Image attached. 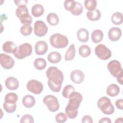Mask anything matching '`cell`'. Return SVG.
I'll return each instance as SVG.
<instances>
[{
  "instance_id": "cell-16",
  "label": "cell",
  "mask_w": 123,
  "mask_h": 123,
  "mask_svg": "<svg viewBox=\"0 0 123 123\" xmlns=\"http://www.w3.org/2000/svg\"><path fill=\"white\" fill-rule=\"evenodd\" d=\"M5 84L8 89L16 90L19 86V81L14 77H9L6 79Z\"/></svg>"
},
{
  "instance_id": "cell-21",
  "label": "cell",
  "mask_w": 123,
  "mask_h": 123,
  "mask_svg": "<svg viewBox=\"0 0 123 123\" xmlns=\"http://www.w3.org/2000/svg\"><path fill=\"white\" fill-rule=\"evenodd\" d=\"M44 12V8L39 4H37L33 6L31 9L32 14L35 17L41 16Z\"/></svg>"
},
{
  "instance_id": "cell-2",
  "label": "cell",
  "mask_w": 123,
  "mask_h": 123,
  "mask_svg": "<svg viewBox=\"0 0 123 123\" xmlns=\"http://www.w3.org/2000/svg\"><path fill=\"white\" fill-rule=\"evenodd\" d=\"M69 99L65 109L66 115L70 119H74L77 116V110L83 100L82 95L79 92L74 91L70 94Z\"/></svg>"
},
{
  "instance_id": "cell-10",
  "label": "cell",
  "mask_w": 123,
  "mask_h": 123,
  "mask_svg": "<svg viewBox=\"0 0 123 123\" xmlns=\"http://www.w3.org/2000/svg\"><path fill=\"white\" fill-rule=\"evenodd\" d=\"M26 87L28 91L36 95L40 94L43 89L42 84L40 82L35 79L29 81L27 83Z\"/></svg>"
},
{
  "instance_id": "cell-26",
  "label": "cell",
  "mask_w": 123,
  "mask_h": 123,
  "mask_svg": "<svg viewBox=\"0 0 123 123\" xmlns=\"http://www.w3.org/2000/svg\"><path fill=\"white\" fill-rule=\"evenodd\" d=\"M47 21L49 25H58L59 22V18L56 14L51 12L48 14L47 16Z\"/></svg>"
},
{
  "instance_id": "cell-8",
  "label": "cell",
  "mask_w": 123,
  "mask_h": 123,
  "mask_svg": "<svg viewBox=\"0 0 123 123\" xmlns=\"http://www.w3.org/2000/svg\"><path fill=\"white\" fill-rule=\"evenodd\" d=\"M43 102L51 112H55L59 109L60 106L58 99L52 95L45 96L43 99Z\"/></svg>"
},
{
  "instance_id": "cell-25",
  "label": "cell",
  "mask_w": 123,
  "mask_h": 123,
  "mask_svg": "<svg viewBox=\"0 0 123 123\" xmlns=\"http://www.w3.org/2000/svg\"><path fill=\"white\" fill-rule=\"evenodd\" d=\"M48 61L52 63H57L61 60V55L57 51H52L49 54L48 56Z\"/></svg>"
},
{
  "instance_id": "cell-23",
  "label": "cell",
  "mask_w": 123,
  "mask_h": 123,
  "mask_svg": "<svg viewBox=\"0 0 123 123\" xmlns=\"http://www.w3.org/2000/svg\"><path fill=\"white\" fill-rule=\"evenodd\" d=\"M91 37L94 43H98L102 41L103 37V33L101 30L96 29L93 31Z\"/></svg>"
},
{
  "instance_id": "cell-30",
  "label": "cell",
  "mask_w": 123,
  "mask_h": 123,
  "mask_svg": "<svg viewBox=\"0 0 123 123\" xmlns=\"http://www.w3.org/2000/svg\"><path fill=\"white\" fill-rule=\"evenodd\" d=\"M111 22L116 25H120L123 22V14L120 12H115L111 16Z\"/></svg>"
},
{
  "instance_id": "cell-4",
  "label": "cell",
  "mask_w": 123,
  "mask_h": 123,
  "mask_svg": "<svg viewBox=\"0 0 123 123\" xmlns=\"http://www.w3.org/2000/svg\"><path fill=\"white\" fill-rule=\"evenodd\" d=\"M49 42L52 47L57 49L64 48L68 44L67 37L60 33L51 35L49 38Z\"/></svg>"
},
{
  "instance_id": "cell-12",
  "label": "cell",
  "mask_w": 123,
  "mask_h": 123,
  "mask_svg": "<svg viewBox=\"0 0 123 123\" xmlns=\"http://www.w3.org/2000/svg\"><path fill=\"white\" fill-rule=\"evenodd\" d=\"M0 63L1 66L5 69H10L14 65V61L10 56L4 53L0 55Z\"/></svg>"
},
{
  "instance_id": "cell-7",
  "label": "cell",
  "mask_w": 123,
  "mask_h": 123,
  "mask_svg": "<svg viewBox=\"0 0 123 123\" xmlns=\"http://www.w3.org/2000/svg\"><path fill=\"white\" fill-rule=\"evenodd\" d=\"M32 47L29 43H25L18 47L16 51L13 53V55L18 59H23L32 54Z\"/></svg>"
},
{
  "instance_id": "cell-18",
  "label": "cell",
  "mask_w": 123,
  "mask_h": 123,
  "mask_svg": "<svg viewBox=\"0 0 123 123\" xmlns=\"http://www.w3.org/2000/svg\"><path fill=\"white\" fill-rule=\"evenodd\" d=\"M16 45L12 41H8L5 42L2 46V49L4 51L9 53H14L17 50Z\"/></svg>"
},
{
  "instance_id": "cell-11",
  "label": "cell",
  "mask_w": 123,
  "mask_h": 123,
  "mask_svg": "<svg viewBox=\"0 0 123 123\" xmlns=\"http://www.w3.org/2000/svg\"><path fill=\"white\" fill-rule=\"evenodd\" d=\"M34 29L35 34L39 37L44 36L48 31V28L45 23L41 20H38L35 22Z\"/></svg>"
},
{
  "instance_id": "cell-33",
  "label": "cell",
  "mask_w": 123,
  "mask_h": 123,
  "mask_svg": "<svg viewBox=\"0 0 123 123\" xmlns=\"http://www.w3.org/2000/svg\"><path fill=\"white\" fill-rule=\"evenodd\" d=\"M97 1L95 0H86L84 1L85 7L88 11L94 10L97 5Z\"/></svg>"
},
{
  "instance_id": "cell-37",
  "label": "cell",
  "mask_w": 123,
  "mask_h": 123,
  "mask_svg": "<svg viewBox=\"0 0 123 123\" xmlns=\"http://www.w3.org/2000/svg\"><path fill=\"white\" fill-rule=\"evenodd\" d=\"M67 117L63 112L57 114L55 117L56 121L58 123H64L67 121Z\"/></svg>"
},
{
  "instance_id": "cell-35",
  "label": "cell",
  "mask_w": 123,
  "mask_h": 123,
  "mask_svg": "<svg viewBox=\"0 0 123 123\" xmlns=\"http://www.w3.org/2000/svg\"><path fill=\"white\" fill-rule=\"evenodd\" d=\"M33 30V28L30 25H25L21 26L20 28V32L24 36L30 35Z\"/></svg>"
},
{
  "instance_id": "cell-27",
  "label": "cell",
  "mask_w": 123,
  "mask_h": 123,
  "mask_svg": "<svg viewBox=\"0 0 123 123\" xmlns=\"http://www.w3.org/2000/svg\"><path fill=\"white\" fill-rule=\"evenodd\" d=\"M83 11V7L81 3L75 1L72 9L70 11L71 13L74 15H79Z\"/></svg>"
},
{
  "instance_id": "cell-17",
  "label": "cell",
  "mask_w": 123,
  "mask_h": 123,
  "mask_svg": "<svg viewBox=\"0 0 123 123\" xmlns=\"http://www.w3.org/2000/svg\"><path fill=\"white\" fill-rule=\"evenodd\" d=\"M77 37L79 41L86 42L89 39V32L87 29L81 28L77 32Z\"/></svg>"
},
{
  "instance_id": "cell-43",
  "label": "cell",
  "mask_w": 123,
  "mask_h": 123,
  "mask_svg": "<svg viewBox=\"0 0 123 123\" xmlns=\"http://www.w3.org/2000/svg\"><path fill=\"white\" fill-rule=\"evenodd\" d=\"M123 118H118L116 119V121H115V123H123Z\"/></svg>"
},
{
  "instance_id": "cell-32",
  "label": "cell",
  "mask_w": 123,
  "mask_h": 123,
  "mask_svg": "<svg viewBox=\"0 0 123 123\" xmlns=\"http://www.w3.org/2000/svg\"><path fill=\"white\" fill-rule=\"evenodd\" d=\"M74 90L75 88L73 86L71 85H68L66 86L63 88L62 92V96L65 98H69L70 94L74 92Z\"/></svg>"
},
{
  "instance_id": "cell-15",
  "label": "cell",
  "mask_w": 123,
  "mask_h": 123,
  "mask_svg": "<svg viewBox=\"0 0 123 123\" xmlns=\"http://www.w3.org/2000/svg\"><path fill=\"white\" fill-rule=\"evenodd\" d=\"M122 36L121 29L118 27H112L108 32V37L112 41L118 40Z\"/></svg>"
},
{
  "instance_id": "cell-19",
  "label": "cell",
  "mask_w": 123,
  "mask_h": 123,
  "mask_svg": "<svg viewBox=\"0 0 123 123\" xmlns=\"http://www.w3.org/2000/svg\"><path fill=\"white\" fill-rule=\"evenodd\" d=\"M36 103L35 98L30 95H27L24 97L22 99V103L27 108H30L33 107Z\"/></svg>"
},
{
  "instance_id": "cell-14",
  "label": "cell",
  "mask_w": 123,
  "mask_h": 123,
  "mask_svg": "<svg viewBox=\"0 0 123 123\" xmlns=\"http://www.w3.org/2000/svg\"><path fill=\"white\" fill-rule=\"evenodd\" d=\"M35 49L36 53L37 55H44L47 52L48 49V44L44 41H38L36 43L35 46Z\"/></svg>"
},
{
  "instance_id": "cell-40",
  "label": "cell",
  "mask_w": 123,
  "mask_h": 123,
  "mask_svg": "<svg viewBox=\"0 0 123 123\" xmlns=\"http://www.w3.org/2000/svg\"><path fill=\"white\" fill-rule=\"evenodd\" d=\"M123 99H119L118 100H117L115 102V105L116 106V107L122 110L123 109Z\"/></svg>"
},
{
  "instance_id": "cell-24",
  "label": "cell",
  "mask_w": 123,
  "mask_h": 123,
  "mask_svg": "<svg viewBox=\"0 0 123 123\" xmlns=\"http://www.w3.org/2000/svg\"><path fill=\"white\" fill-rule=\"evenodd\" d=\"M75 49L74 45L72 44L70 45L68 49L67 50L64 59L66 61L72 60L75 55Z\"/></svg>"
},
{
  "instance_id": "cell-22",
  "label": "cell",
  "mask_w": 123,
  "mask_h": 123,
  "mask_svg": "<svg viewBox=\"0 0 123 123\" xmlns=\"http://www.w3.org/2000/svg\"><path fill=\"white\" fill-rule=\"evenodd\" d=\"M86 17L87 19L90 21H98L100 19L101 17V12L98 9L88 11L86 13Z\"/></svg>"
},
{
  "instance_id": "cell-3",
  "label": "cell",
  "mask_w": 123,
  "mask_h": 123,
  "mask_svg": "<svg viewBox=\"0 0 123 123\" xmlns=\"http://www.w3.org/2000/svg\"><path fill=\"white\" fill-rule=\"evenodd\" d=\"M107 68L111 74L116 78L118 82L123 85V71L120 62L117 60H112L108 64Z\"/></svg>"
},
{
  "instance_id": "cell-29",
  "label": "cell",
  "mask_w": 123,
  "mask_h": 123,
  "mask_svg": "<svg viewBox=\"0 0 123 123\" xmlns=\"http://www.w3.org/2000/svg\"><path fill=\"white\" fill-rule=\"evenodd\" d=\"M78 52L79 55L82 57H87L90 55L91 49L87 45H83L79 47Z\"/></svg>"
},
{
  "instance_id": "cell-9",
  "label": "cell",
  "mask_w": 123,
  "mask_h": 123,
  "mask_svg": "<svg viewBox=\"0 0 123 123\" xmlns=\"http://www.w3.org/2000/svg\"><path fill=\"white\" fill-rule=\"evenodd\" d=\"M95 52L98 57L102 60H107L111 56V50L102 44H98L96 47Z\"/></svg>"
},
{
  "instance_id": "cell-39",
  "label": "cell",
  "mask_w": 123,
  "mask_h": 123,
  "mask_svg": "<svg viewBox=\"0 0 123 123\" xmlns=\"http://www.w3.org/2000/svg\"><path fill=\"white\" fill-rule=\"evenodd\" d=\"M93 122L92 118L88 115H85L82 118V123H93Z\"/></svg>"
},
{
  "instance_id": "cell-36",
  "label": "cell",
  "mask_w": 123,
  "mask_h": 123,
  "mask_svg": "<svg viewBox=\"0 0 123 123\" xmlns=\"http://www.w3.org/2000/svg\"><path fill=\"white\" fill-rule=\"evenodd\" d=\"M34 120L33 117L29 114H25L21 119L20 123H33Z\"/></svg>"
},
{
  "instance_id": "cell-13",
  "label": "cell",
  "mask_w": 123,
  "mask_h": 123,
  "mask_svg": "<svg viewBox=\"0 0 123 123\" xmlns=\"http://www.w3.org/2000/svg\"><path fill=\"white\" fill-rule=\"evenodd\" d=\"M85 77L84 73L80 70H75L73 71L70 74L71 80L77 84L83 82Z\"/></svg>"
},
{
  "instance_id": "cell-34",
  "label": "cell",
  "mask_w": 123,
  "mask_h": 123,
  "mask_svg": "<svg viewBox=\"0 0 123 123\" xmlns=\"http://www.w3.org/2000/svg\"><path fill=\"white\" fill-rule=\"evenodd\" d=\"M4 110L8 113H13L16 109V103H11L4 102L3 105Z\"/></svg>"
},
{
  "instance_id": "cell-28",
  "label": "cell",
  "mask_w": 123,
  "mask_h": 123,
  "mask_svg": "<svg viewBox=\"0 0 123 123\" xmlns=\"http://www.w3.org/2000/svg\"><path fill=\"white\" fill-rule=\"evenodd\" d=\"M34 65L37 70H42L46 67L47 62L44 59L39 58L35 60L34 62Z\"/></svg>"
},
{
  "instance_id": "cell-20",
  "label": "cell",
  "mask_w": 123,
  "mask_h": 123,
  "mask_svg": "<svg viewBox=\"0 0 123 123\" xmlns=\"http://www.w3.org/2000/svg\"><path fill=\"white\" fill-rule=\"evenodd\" d=\"M120 92L119 87L115 84L110 85L107 88L106 93L110 97H115L119 94Z\"/></svg>"
},
{
  "instance_id": "cell-5",
  "label": "cell",
  "mask_w": 123,
  "mask_h": 123,
  "mask_svg": "<svg viewBox=\"0 0 123 123\" xmlns=\"http://www.w3.org/2000/svg\"><path fill=\"white\" fill-rule=\"evenodd\" d=\"M16 15L19 18L21 23L24 25H30L32 23V18L30 15L26 5L18 6L16 10Z\"/></svg>"
},
{
  "instance_id": "cell-41",
  "label": "cell",
  "mask_w": 123,
  "mask_h": 123,
  "mask_svg": "<svg viewBox=\"0 0 123 123\" xmlns=\"http://www.w3.org/2000/svg\"><path fill=\"white\" fill-rule=\"evenodd\" d=\"M14 2L15 4L18 6H21V5H26L28 1L26 0H14Z\"/></svg>"
},
{
  "instance_id": "cell-6",
  "label": "cell",
  "mask_w": 123,
  "mask_h": 123,
  "mask_svg": "<svg viewBox=\"0 0 123 123\" xmlns=\"http://www.w3.org/2000/svg\"><path fill=\"white\" fill-rule=\"evenodd\" d=\"M98 108L105 114L111 115L114 112V108L110 98L106 97L100 98L98 101Z\"/></svg>"
},
{
  "instance_id": "cell-31",
  "label": "cell",
  "mask_w": 123,
  "mask_h": 123,
  "mask_svg": "<svg viewBox=\"0 0 123 123\" xmlns=\"http://www.w3.org/2000/svg\"><path fill=\"white\" fill-rule=\"evenodd\" d=\"M18 100V96L14 93H9L6 95L4 98V102L16 103Z\"/></svg>"
},
{
  "instance_id": "cell-42",
  "label": "cell",
  "mask_w": 123,
  "mask_h": 123,
  "mask_svg": "<svg viewBox=\"0 0 123 123\" xmlns=\"http://www.w3.org/2000/svg\"><path fill=\"white\" fill-rule=\"evenodd\" d=\"M111 119L108 117L102 118L98 122L99 123H111Z\"/></svg>"
},
{
  "instance_id": "cell-1",
  "label": "cell",
  "mask_w": 123,
  "mask_h": 123,
  "mask_svg": "<svg viewBox=\"0 0 123 123\" xmlns=\"http://www.w3.org/2000/svg\"><path fill=\"white\" fill-rule=\"evenodd\" d=\"M46 75L48 78V84L49 88L53 92H59L63 81L62 72L57 67L51 66L48 69Z\"/></svg>"
},
{
  "instance_id": "cell-38",
  "label": "cell",
  "mask_w": 123,
  "mask_h": 123,
  "mask_svg": "<svg viewBox=\"0 0 123 123\" xmlns=\"http://www.w3.org/2000/svg\"><path fill=\"white\" fill-rule=\"evenodd\" d=\"M75 1L73 0H66L64 2V7L65 10L70 11L72 9Z\"/></svg>"
}]
</instances>
